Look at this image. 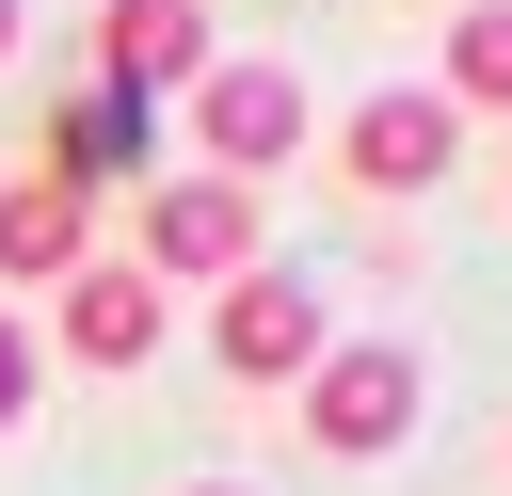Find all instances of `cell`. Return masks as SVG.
I'll return each instance as SVG.
<instances>
[{"mask_svg":"<svg viewBox=\"0 0 512 496\" xmlns=\"http://www.w3.org/2000/svg\"><path fill=\"white\" fill-rule=\"evenodd\" d=\"M448 160H464V112H448L432 80H384V96H352V112H336V192H368V208L432 192Z\"/></svg>","mask_w":512,"mask_h":496,"instance_id":"cell-4","label":"cell"},{"mask_svg":"<svg viewBox=\"0 0 512 496\" xmlns=\"http://www.w3.org/2000/svg\"><path fill=\"white\" fill-rule=\"evenodd\" d=\"M96 64H112L128 96H160V80L192 96V80H208V0H96Z\"/></svg>","mask_w":512,"mask_h":496,"instance_id":"cell-7","label":"cell"},{"mask_svg":"<svg viewBox=\"0 0 512 496\" xmlns=\"http://www.w3.org/2000/svg\"><path fill=\"white\" fill-rule=\"evenodd\" d=\"M320 352H336V320H320L304 272H272V256L224 272V304H208V368H224V384H304Z\"/></svg>","mask_w":512,"mask_h":496,"instance_id":"cell-5","label":"cell"},{"mask_svg":"<svg viewBox=\"0 0 512 496\" xmlns=\"http://www.w3.org/2000/svg\"><path fill=\"white\" fill-rule=\"evenodd\" d=\"M256 224H272V208H256L240 176H176V192L128 208V272H144L160 304H176V288H224V272H256Z\"/></svg>","mask_w":512,"mask_h":496,"instance_id":"cell-3","label":"cell"},{"mask_svg":"<svg viewBox=\"0 0 512 496\" xmlns=\"http://www.w3.org/2000/svg\"><path fill=\"white\" fill-rule=\"evenodd\" d=\"M320 144V96H304V64H272V48H208V80H192V160L208 176H288Z\"/></svg>","mask_w":512,"mask_h":496,"instance_id":"cell-1","label":"cell"},{"mask_svg":"<svg viewBox=\"0 0 512 496\" xmlns=\"http://www.w3.org/2000/svg\"><path fill=\"white\" fill-rule=\"evenodd\" d=\"M496 176H512V160H496Z\"/></svg>","mask_w":512,"mask_h":496,"instance_id":"cell-13","label":"cell"},{"mask_svg":"<svg viewBox=\"0 0 512 496\" xmlns=\"http://www.w3.org/2000/svg\"><path fill=\"white\" fill-rule=\"evenodd\" d=\"M288 400H304V448H320V464H384V448L416 432L432 368H416V336H336V352H320Z\"/></svg>","mask_w":512,"mask_h":496,"instance_id":"cell-2","label":"cell"},{"mask_svg":"<svg viewBox=\"0 0 512 496\" xmlns=\"http://www.w3.org/2000/svg\"><path fill=\"white\" fill-rule=\"evenodd\" d=\"M160 288L128 272V256H80L64 288H48V336H64V368H96V384H128V368H160Z\"/></svg>","mask_w":512,"mask_h":496,"instance_id":"cell-6","label":"cell"},{"mask_svg":"<svg viewBox=\"0 0 512 496\" xmlns=\"http://www.w3.org/2000/svg\"><path fill=\"white\" fill-rule=\"evenodd\" d=\"M432 96H448V112H512V0H464V16H448Z\"/></svg>","mask_w":512,"mask_h":496,"instance_id":"cell-9","label":"cell"},{"mask_svg":"<svg viewBox=\"0 0 512 496\" xmlns=\"http://www.w3.org/2000/svg\"><path fill=\"white\" fill-rule=\"evenodd\" d=\"M0 64H16V0H0Z\"/></svg>","mask_w":512,"mask_h":496,"instance_id":"cell-11","label":"cell"},{"mask_svg":"<svg viewBox=\"0 0 512 496\" xmlns=\"http://www.w3.org/2000/svg\"><path fill=\"white\" fill-rule=\"evenodd\" d=\"M32 416V320H0V432Z\"/></svg>","mask_w":512,"mask_h":496,"instance_id":"cell-10","label":"cell"},{"mask_svg":"<svg viewBox=\"0 0 512 496\" xmlns=\"http://www.w3.org/2000/svg\"><path fill=\"white\" fill-rule=\"evenodd\" d=\"M176 496H240V480H176Z\"/></svg>","mask_w":512,"mask_h":496,"instance_id":"cell-12","label":"cell"},{"mask_svg":"<svg viewBox=\"0 0 512 496\" xmlns=\"http://www.w3.org/2000/svg\"><path fill=\"white\" fill-rule=\"evenodd\" d=\"M80 256H96L80 176H0V288H64Z\"/></svg>","mask_w":512,"mask_h":496,"instance_id":"cell-8","label":"cell"}]
</instances>
